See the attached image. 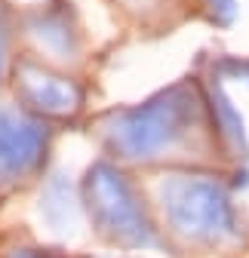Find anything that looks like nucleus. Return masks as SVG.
Masks as SVG:
<instances>
[{"label": "nucleus", "instance_id": "f257e3e1", "mask_svg": "<svg viewBox=\"0 0 249 258\" xmlns=\"http://www.w3.org/2000/svg\"><path fill=\"white\" fill-rule=\"evenodd\" d=\"M200 102L191 86H169L145 105L120 111L108 123V145L127 160H151L197 123Z\"/></svg>", "mask_w": 249, "mask_h": 258}, {"label": "nucleus", "instance_id": "f03ea898", "mask_svg": "<svg viewBox=\"0 0 249 258\" xmlns=\"http://www.w3.org/2000/svg\"><path fill=\"white\" fill-rule=\"evenodd\" d=\"M160 203L172 231L200 240L222 243L237 237V212L228 190L203 175H172L160 184Z\"/></svg>", "mask_w": 249, "mask_h": 258}, {"label": "nucleus", "instance_id": "7ed1b4c3", "mask_svg": "<svg viewBox=\"0 0 249 258\" xmlns=\"http://www.w3.org/2000/svg\"><path fill=\"white\" fill-rule=\"evenodd\" d=\"M83 197H86L92 221L99 224V231L108 240L133 246V249L157 246V231L151 228L127 175L117 166L105 163V160L92 163L83 178Z\"/></svg>", "mask_w": 249, "mask_h": 258}, {"label": "nucleus", "instance_id": "20e7f679", "mask_svg": "<svg viewBox=\"0 0 249 258\" xmlns=\"http://www.w3.org/2000/svg\"><path fill=\"white\" fill-rule=\"evenodd\" d=\"M46 126L19 111H0V181H16L40 163Z\"/></svg>", "mask_w": 249, "mask_h": 258}, {"label": "nucleus", "instance_id": "39448f33", "mask_svg": "<svg viewBox=\"0 0 249 258\" xmlns=\"http://www.w3.org/2000/svg\"><path fill=\"white\" fill-rule=\"evenodd\" d=\"M19 86H22L25 99L46 114H68L80 105V89L68 77L49 74V71L37 68V64H22Z\"/></svg>", "mask_w": 249, "mask_h": 258}, {"label": "nucleus", "instance_id": "423d86ee", "mask_svg": "<svg viewBox=\"0 0 249 258\" xmlns=\"http://www.w3.org/2000/svg\"><path fill=\"white\" fill-rule=\"evenodd\" d=\"M40 215L55 234H71L77 228V203L65 175H52L46 190L40 194Z\"/></svg>", "mask_w": 249, "mask_h": 258}, {"label": "nucleus", "instance_id": "0eeeda50", "mask_svg": "<svg viewBox=\"0 0 249 258\" xmlns=\"http://www.w3.org/2000/svg\"><path fill=\"white\" fill-rule=\"evenodd\" d=\"M209 95H212V114H215V123H219L225 142H228L240 157H246V154H249V139H246L243 114L234 108V102L228 99V92H225L219 83H212V92H209Z\"/></svg>", "mask_w": 249, "mask_h": 258}, {"label": "nucleus", "instance_id": "6e6552de", "mask_svg": "<svg viewBox=\"0 0 249 258\" xmlns=\"http://www.w3.org/2000/svg\"><path fill=\"white\" fill-rule=\"evenodd\" d=\"M31 28H34L37 40H40L49 52H55V55H61V58H68V55L74 52V37H71L68 22H61V19H55V16H43V19H37Z\"/></svg>", "mask_w": 249, "mask_h": 258}, {"label": "nucleus", "instance_id": "1a4fd4ad", "mask_svg": "<svg viewBox=\"0 0 249 258\" xmlns=\"http://www.w3.org/2000/svg\"><path fill=\"white\" fill-rule=\"evenodd\" d=\"M206 10H209V19L215 25L228 28L237 19V0H206Z\"/></svg>", "mask_w": 249, "mask_h": 258}, {"label": "nucleus", "instance_id": "9d476101", "mask_svg": "<svg viewBox=\"0 0 249 258\" xmlns=\"http://www.w3.org/2000/svg\"><path fill=\"white\" fill-rule=\"evenodd\" d=\"M4 68H7V31L0 22V77H4Z\"/></svg>", "mask_w": 249, "mask_h": 258}, {"label": "nucleus", "instance_id": "9b49d317", "mask_svg": "<svg viewBox=\"0 0 249 258\" xmlns=\"http://www.w3.org/2000/svg\"><path fill=\"white\" fill-rule=\"evenodd\" d=\"M13 258H43V255L31 252V249H19V252H13Z\"/></svg>", "mask_w": 249, "mask_h": 258}]
</instances>
